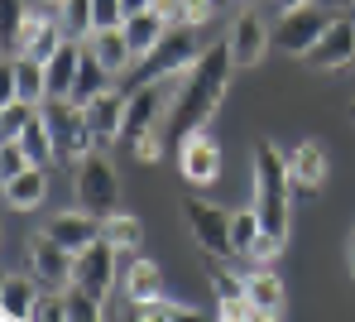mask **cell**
Listing matches in <instances>:
<instances>
[{
  "label": "cell",
  "mask_w": 355,
  "mask_h": 322,
  "mask_svg": "<svg viewBox=\"0 0 355 322\" xmlns=\"http://www.w3.org/2000/svg\"><path fill=\"white\" fill-rule=\"evenodd\" d=\"M111 77H116V72H111V67H101V63H96V53L87 49V53H82V72H77V87H72V96H67V101H77V106H87V101H92L96 92H106V87H116Z\"/></svg>",
  "instance_id": "obj_25"
},
{
  "label": "cell",
  "mask_w": 355,
  "mask_h": 322,
  "mask_svg": "<svg viewBox=\"0 0 355 322\" xmlns=\"http://www.w3.org/2000/svg\"><path fill=\"white\" fill-rule=\"evenodd\" d=\"M62 39H67L62 19H53V15H29V19H24V29H19L15 53H5V58H39V63H49V58L58 53Z\"/></svg>",
  "instance_id": "obj_10"
},
{
  "label": "cell",
  "mask_w": 355,
  "mask_h": 322,
  "mask_svg": "<svg viewBox=\"0 0 355 322\" xmlns=\"http://www.w3.org/2000/svg\"><path fill=\"white\" fill-rule=\"evenodd\" d=\"M125 294L139 303V298H159L164 294V269L154 264V260L135 255L130 264H125Z\"/></svg>",
  "instance_id": "obj_24"
},
{
  "label": "cell",
  "mask_w": 355,
  "mask_h": 322,
  "mask_svg": "<svg viewBox=\"0 0 355 322\" xmlns=\"http://www.w3.org/2000/svg\"><path fill=\"white\" fill-rule=\"evenodd\" d=\"M116 246L101 236V241H92L87 251H77V264H72V284H82V289H92V294H111V284H116Z\"/></svg>",
  "instance_id": "obj_8"
},
{
  "label": "cell",
  "mask_w": 355,
  "mask_h": 322,
  "mask_svg": "<svg viewBox=\"0 0 355 322\" xmlns=\"http://www.w3.org/2000/svg\"><path fill=\"white\" fill-rule=\"evenodd\" d=\"M307 63L322 67V72L355 63V19H331V24H327V34H322V39L312 44Z\"/></svg>",
  "instance_id": "obj_13"
},
{
  "label": "cell",
  "mask_w": 355,
  "mask_h": 322,
  "mask_svg": "<svg viewBox=\"0 0 355 322\" xmlns=\"http://www.w3.org/2000/svg\"><path fill=\"white\" fill-rule=\"evenodd\" d=\"M284 159H288L293 188H302V193H317V188L327 183V149H322L317 139H302V144H293V149H284Z\"/></svg>",
  "instance_id": "obj_17"
},
{
  "label": "cell",
  "mask_w": 355,
  "mask_h": 322,
  "mask_svg": "<svg viewBox=\"0 0 355 322\" xmlns=\"http://www.w3.org/2000/svg\"><path fill=\"white\" fill-rule=\"evenodd\" d=\"M331 5H355V0H331Z\"/></svg>",
  "instance_id": "obj_46"
},
{
  "label": "cell",
  "mask_w": 355,
  "mask_h": 322,
  "mask_svg": "<svg viewBox=\"0 0 355 322\" xmlns=\"http://www.w3.org/2000/svg\"><path fill=\"white\" fill-rule=\"evenodd\" d=\"M44 236H53L58 246H67V251L77 255V251H87L92 241H101V217H92L87 207H82V212H58V217H49Z\"/></svg>",
  "instance_id": "obj_15"
},
{
  "label": "cell",
  "mask_w": 355,
  "mask_h": 322,
  "mask_svg": "<svg viewBox=\"0 0 355 322\" xmlns=\"http://www.w3.org/2000/svg\"><path fill=\"white\" fill-rule=\"evenodd\" d=\"M274 49V39H269V29H264V19L254 15V10H245L236 19V29H231V53H236L240 67H254L264 63V53Z\"/></svg>",
  "instance_id": "obj_16"
},
{
  "label": "cell",
  "mask_w": 355,
  "mask_h": 322,
  "mask_svg": "<svg viewBox=\"0 0 355 322\" xmlns=\"http://www.w3.org/2000/svg\"><path fill=\"white\" fill-rule=\"evenodd\" d=\"M120 24H125V39H130L135 58H144V53H149V49H154V44H159L168 29H173V24H168V19H164L154 5H144V10H130Z\"/></svg>",
  "instance_id": "obj_20"
},
{
  "label": "cell",
  "mask_w": 355,
  "mask_h": 322,
  "mask_svg": "<svg viewBox=\"0 0 355 322\" xmlns=\"http://www.w3.org/2000/svg\"><path fill=\"white\" fill-rule=\"evenodd\" d=\"M182 221H187V231L197 236V246H202L211 260L236 255V241H231V212L211 207L207 197H182Z\"/></svg>",
  "instance_id": "obj_7"
},
{
  "label": "cell",
  "mask_w": 355,
  "mask_h": 322,
  "mask_svg": "<svg viewBox=\"0 0 355 322\" xmlns=\"http://www.w3.org/2000/svg\"><path fill=\"white\" fill-rule=\"evenodd\" d=\"M154 10H159L168 24H178V19H182V0H154Z\"/></svg>",
  "instance_id": "obj_41"
},
{
  "label": "cell",
  "mask_w": 355,
  "mask_h": 322,
  "mask_svg": "<svg viewBox=\"0 0 355 322\" xmlns=\"http://www.w3.org/2000/svg\"><path fill=\"white\" fill-rule=\"evenodd\" d=\"M77 207H87L101 221L120 207V178L101 149H92L87 159H77Z\"/></svg>",
  "instance_id": "obj_5"
},
{
  "label": "cell",
  "mask_w": 355,
  "mask_h": 322,
  "mask_svg": "<svg viewBox=\"0 0 355 322\" xmlns=\"http://www.w3.org/2000/svg\"><path fill=\"white\" fill-rule=\"evenodd\" d=\"M101 236H106L116 251H139L144 226H139V217H130V212H111V217L101 221Z\"/></svg>",
  "instance_id": "obj_26"
},
{
  "label": "cell",
  "mask_w": 355,
  "mask_h": 322,
  "mask_svg": "<svg viewBox=\"0 0 355 322\" xmlns=\"http://www.w3.org/2000/svg\"><path fill=\"white\" fill-rule=\"evenodd\" d=\"M231 5H240V10H254V0H231Z\"/></svg>",
  "instance_id": "obj_45"
},
{
  "label": "cell",
  "mask_w": 355,
  "mask_h": 322,
  "mask_svg": "<svg viewBox=\"0 0 355 322\" xmlns=\"http://www.w3.org/2000/svg\"><path fill=\"white\" fill-rule=\"evenodd\" d=\"M87 49L96 53V63L111 67V72L135 67V49H130V39H125V24H106V29H96V34L87 39Z\"/></svg>",
  "instance_id": "obj_22"
},
{
  "label": "cell",
  "mask_w": 355,
  "mask_h": 322,
  "mask_svg": "<svg viewBox=\"0 0 355 322\" xmlns=\"http://www.w3.org/2000/svg\"><path fill=\"white\" fill-rule=\"evenodd\" d=\"M327 24H331V15H327V10H317V5H293V10H284V19L269 29L274 53L307 58V53H312V44L327 34Z\"/></svg>",
  "instance_id": "obj_6"
},
{
  "label": "cell",
  "mask_w": 355,
  "mask_h": 322,
  "mask_svg": "<svg viewBox=\"0 0 355 322\" xmlns=\"http://www.w3.org/2000/svg\"><path fill=\"white\" fill-rule=\"evenodd\" d=\"M178 164H182V178H187L192 188H211V183L221 178V149H216V139H207L202 130L182 139Z\"/></svg>",
  "instance_id": "obj_11"
},
{
  "label": "cell",
  "mask_w": 355,
  "mask_h": 322,
  "mask_svg": "<svg viewBox=\"0 0 355 322\" xmlns=\"http://www.w3.org/2000/svg\"><path fill=\"white\" fill-rule=\"evenodd\" d=\"M211 5H226V0H211Z\"/></svg>",
  "instance_id": "obj_49"
},
{
  "label": "cell",
  "mask_w": 355,
  "mask_h": 322,
  "mask_svg": "<svg viewBox=\"0 0 355 322\" xmlns=\"http://www.w3.org/2000/svg\"><path fill=\"white\" fill-rule=\"evenodd\" d=\"M29 264H34V274H39L44 289H67V284H72L77 255H72L67 246H58L53 236H39V241L29 246Z\"/></svg>",
  "instance_id": "obj_12"
},
{
  "label": "cell",
  "mask_w": 355,
  "mask_h": 322,
  "mask_svg": "<svg viewBox=\"0 0 355 322\" xmlns=\"http://www.w3.org/2000/svg\"><path fill=\"white\" fill-rule=\"evenodd\" d=\"M125 106H130V96H125L120 87L96 92V96L82 106V111H87V126L96 130L101 144H116V135H125Z\"/></svg>",
  "instance_id": "obj_14"
},
{
  "label": "cell",
  "mask_w": 355,
  "mask_h": 322,
  "mask_svg": "<svg viewBox=\"0 0 355 322\" xmlns=\"http://www.w3.org/2000/svg\"><path fill=\"white\" fill-rule=\"evenodd\" d=\"M49 193V173H44V164H29L24 173H15V178H5V202L15 207V212H34L39 202Z\"/></svg>",
  "instance_id": "obj_23"
},
{
  "label": "cell",
  "mask_w": 355,
  "mask_h": 322,
  "mask_svg": "<svg viewBox=\"0 0 355 322\" xmlns=\"http://www.w3.org/2000/svg\"><path fill=\"white\" fill-rule=\"evenodd\" d=\"M34 322H67V289H44L39 308H34Z\"/></svg>",
  "instance_id": "obj_34"
},
{
  "label": "cell",
  "mask_w": 355,
  "mask_h": 322,
  "mask_svg": "<svg viewBox=\"0 0 355 322\" xmlns=\"http://www.w3.org/2000/svg\"><path fill=\"white\" fill-rule=\"evenodd\" d=\"M250 164H254V212H259V221H264V231L269 236H279V241H288V221H293V173H288V159H284V149L279 144H269V139H259L254 144V154H250Z\"/></svg>",
  "instance_id": "obj_2"
},
{
  "label": "cell",
  "mask_w": 355,
  "mask_h": 322,
  "mask_svg": "<svg viewBox=\"0 0 355 322\" xmlns=\"http://www.w3.org/2000/svg\"><path fill=\"white\" fill-rule=\"evenodd\" d=\"M125 96H130V106H125V135H130V139H135V135H144V130H154L164 116H168V106H173V96H168L159 82L130 87Z\"/></svg>",
  "instance_id": "obj_9"
},
{
  "label": "cell",
  "mask_w": 355,
  "mask_h": 322,
  "mask_svg": "<svg viewBox=\"0 0 355 322\" xmlns=\"http://www.w3.org/2000/svg\"><path fill=\"white\" fill-rule=\"evenodd\" d=\"M221 318L231 322H245V318H259V308H254V298L250 294H236V298H221V308H216Z\"/></svg>",
  "instance_id": "obj_35"
},
{
  "label": "cell",
  "mask_w": 355,
  "mask_h": 322,
  "mask_svg": "<svg viewBox=\"0 0 355 322\" xmlns=\"http://www.w3.org/2000/svg\"><path fill=\"white\" fill-rule=\"evenodd\" d=\"M351 279H355V231H351Z\"/></svg>",
  "instance_id": "obj_44"
},
{
  "label": "cell",
  "mask_w": 355,
  "mask_h": 322,
  "mask_svg": "<svg viewBox=\"0 0 355 322\" xmlns=\"http://www.w3.org/2000/svg\"><path fill=\"white\" fill-rule=\"evenodd\" d=\"M144 5H154V0H125V15H130V10H144Z\"/></svg>",
  "instance_id": "obj_42"
},
{
  "label": "cell",
  "mask_w": 355,
  "mask_h": 322,
  "mask_svg": "<svg viewBox=\"0 0 355 322\" xmlns=\"http://www.w3.org/2000/svg\"><path fill=\"white\" fill-rule=\"evenodd\" d=\"M39 279V274H34ZM29 274H5L0 284V318L5 322H34V308H39V284Z\"/></svg>",
  "instance_id": "obj_18"
},
{
  "label": "cell",
  "mask_w": 355,
  "mask_h": 322,
  "mask_svg": "<svg viewBox=\"0 0 355 322\" xmlns=\"http://www.w3.org/2000/svg\"><path fill=\"white\" fill-rule=\"evenodd\" d=\"M259 231H264V221H259V212H254V207L231 212V241H236V255H250V246L259 241Z\"/></svg>",
  "instance_id": "obj_31"
},
{
  "label": "cell",
  "mask_w": 355,
  "mask_h": 322,
  "mask_svg": "<svg viewBox=\"0 0 355 322\" xmlns=\"http://www.w3.org/2000/svg\"><path fill=\"white\" fill-rule=\"evenodd\" d=\"M197 53H202V44H197V29L192 24H173L149 53H144V63L130 67V87H144V82H164V77H173V72H187V67L197 63Z\"/></svg>",
  "instance_id": "obj_3"
},
{
  "label": "cell",
  "mask_w": 355,
  "mask_h": 322,
  "mask_svg": "<svg viewBox=\"0 0 355 322\" xmlns=\"http://www.w3.org/2000/svg\"><path fill=\"white\" fill-rule=\"evenodd\" d=\"M279 10H293V5H312V0H274Z\"/></svg>",
  "instance_id": "obj_43"
},
{
  "label": "cell",
  "mask_w": 355,
  "mask_h": 322,
  "mask_svg": "<svg viewBox=\"0 0 355 322\" xmlns=\"http://www.w3.org/2000/svg\"><path fill=\"white\" fill-rule=\"evenodd\" d=\"M192 308L187 303H173V298H139V303H130V318L135 322H178V318H187Z\"/></svg>",
  "instance_id": "obj_29"
},
{
  "label": "cell",
  "mask_w": 355,
  "mask_h": 322,
  "mask_svg": "<svg viewBox=\"0 0 355 322\" xmlns=\"http://www.w3.org/2000/svg\"><path fill=\"white\" fill-rule=\"evenodd\" d=\"M5 5V19H0V29H5V53H15V44H19V29H24V19L34 15L24 0H0Z\"/></svg>",
  "instance_id": "obj_32"
},
{
  "label": "cell",
  "mask_w": 355,
  "mask_h": 322,
  "mask_svg": "<svg viewBox=\"0 0 355 322\" xmlns=\"http://www.w3.org/2000/svg\"><path fill=\"white\" fill-rule=\"evenodd\" d=\"M245 294L254 298L259 318H284V308H288V298H284V279H279L269 264H259L254 274H245Z\"/></svg>",
  "instance_id": "obj_21"
},
{
  "label": "cell",
  "mask_w": 355,
  "mask_h": 322,
  "mask_svg": "<svg viewBox=\"0 0 355 322\" xmlns=\"http://www.w3.org/2000/svg\"><path fill=\"white\" fill-rule=\"evenodd\" d=\"M106 313L111 308H106L101 294H92L82 284H67V322H96V318H106Z\"/></svg>",
  "instance_id": "obj_27"
},
{
  "label": "cell",
  "mask_w": 355,
  "mask_h": 322,
  "mask_svg": "<svg viewBox=\"0 0 355 322\" xmlns=\"http://www.w3.org/2000/svg\"><path fill=\"white\" fill-rule=\"evenodd\" d=\"M211 0H182V19L178 24H192V29H202V24H211Z\"/></svg>",
  "instance_id": "obj_38"
},
{
  "label": "cell",
  "mask_w": 355,
  "mask_h": 322,
  "mask_svg": "<svg viewBox=\"0 0 355 322\" xmlns=\"http://www.w3.org/2000/svg\"><path fill=\"white\" fill-rule=\"evenodd\" d=\"M279 251H284V241H279V236H269V231H259V241L250 246V255H245V260H254V264H274Z\"/></svg>",
  "instance_id": "obj_36"
},
{
  "label": "cell",
  "mask_w": 355,
  "mask_h": 322,
  "mask_svg": "<svg viewBox=\"0 0 355 322\" xmlns=\"http://www.w3.org/2000/svg\"><path fill=\"white\" fill-rule=\"evenodd\" d=\"M135 159H139V164H159V159H164V144H159V135H154V130L135 135Z\"/></svg>",
  "instance_id": "obj_37"
},
{
  "label": "cell",
  "mask_w": 355,
  "mask_h": 322,
  "mask_svg": "<svg viewBox=\"0 0 355 322\" xmlns=\"http://www.w3.org/2000/svg\"><path fill=\"white\" fill-rule=\"evenodd\" d=\"M82 39H62L58 53L44 63L49 72V96H72V87H77V72H82Z\"/></svg>",
  "instance_id": "obj_19"
},
{
  "label": "cell",
  "mask_w": 355,
  "mask_h": 322,
  "mask_svg": "<svg viewBox=\"0 0 355 322\" xmlns=\"http://www.w3.org/2000/svg\"><path fill=\"white\" fill-rule=\"evenodd\" d=\"M92 10H96V29H106V24H120V19H125V0H92Z\"/></svg>",
  "instance_id": "obj_40"
},
{
  "label": "cell",
  "mask_w": 355,
  "mask_h": 322,
  "mask_svg": "<svg viewBox=\"0 0 355 322\" xmlns=\"http://www.w3.org/2000/svg\"><path fill=\"white\" fill-rule=\"evenodd\" d=\"M44 5H62V0H44Z\"/></svg>",
  "instance_id": "obj_47"
},
{
  "label": "cell",
  "mask_w": 355,
  "mask_h": 322,
  "mask_svg": "<svg viewBox=\"0 0 355 322\" xmlns=\"http://www.w3.org/2000/svg\"><path fill=\"white\" fill-rule=\"evenodd\" d=\"M236 67L240 63H236V53H231V39H221V44L202 49L197 63L182 72V87L173 92V106H168V116H164V130L173 135L178 144H182L187 135H197V130L221 111Z\"/></svg>",
  "instance_id": "obj_1"
},
{
  "label": "cell",
  "mask_w": 355,
  "mask_h": 322,
  "mask_svg": "<svg viewBox=\"0 0 355 322\" xmlns=\"http://www.w3.org/2000/svg\"><path fill=\"white\" fill-rule=\"evenodd\" d=\"M34 101H24V96H15V101H0V139H19V130L34 121Z\"/></svg>",
  "instance_id": "obj_30"
},
{
  "label": "cell",
  "mask_w": 355,
  "mask_h": 322,
  "mask_svg": "<svg viewBox=\"0 0 355 322\" xmlns=\"http://www.w3.org/2000/svg\"><path fill=\"white\" fill-rule=\"evenodd\" d=\"M211 289H216V298H236V294H245V279H240V274H226V269H216V264H211Z\"/></svg>",
  "instance_id": "obj_39"
},
{
  "label": "cell",
  "mask_w": 355,
  "mask_h": 322,
  "mask_svg": "<svg viewBox=\"0 0 355 322\" xmlns=\"http://www.w3.org/2000/svg\"><path fill=\"white\" fill-rule=\"evenodd\" d=\"M62 15V29H67V39H92L96 34V10H92V0H62L58 5Z\"/></svg>",
  "instance_id": "obj_28"
},
{
  "label": "cell",
  "mask_w": 355,
  "mask_h": 322,
  "mask_svg": "<svg viewBox=\"0 0 355 322\" xmlns=\"http://www.w3.org/2000/svg\"><path fill=\"white\" fill-rule=\"evenodd\" d=\"M351 121H355V101H351Z\"/></svg>",
  "instance_id": "obj_48"
},
{
  "label": "cell",
  "mask_w": 355,
  "mask_h": 322,
  "mask_svg": "<svg viewBox=\"0 0 355 322\" xmlns=\"http://www.w3.org/2000/svg\"><path fill=\"white\" fill-rule=\"evenodd\" d=\"M34 159H29V149L19 144V139H0V183L5 178H15V173H24Z\"/></svg>",
  "instance_id": "obj_33"
},
{
  "label": "cell",
  "mask_w": 355,
  "mask_h": 322,
  "mask_svg": "<svg viewBox=\"0 0 355 322\" xmlns=\"http://www.w3.org/2000/svg\"><path fill=\"white\" fill-rule=\"evenodd\" d=\"M44 121L53 130V144H58L62 164H77V159H87L92 149H101L96 130L87 126V111H82L77 101H67V96H49V101H44Z\"/></svg>",
  "instance_id": "obj_4"
}]
</instances>
